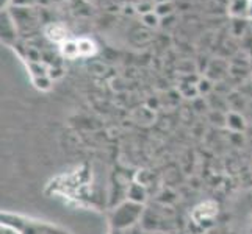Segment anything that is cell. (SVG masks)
<instances>
[{
	"label": "cell",
	"mask_w": 252,
	"mask_h": 234,
	"mask_svg": "<svg viewBox=\"0 0 252 234\" xmlns=\"http://www.w3.org/2000/svg\"><path fill=\"white\" fill-rule=\"evenodd\" d=\"M128 198L132 200V203H143L146 200V192H144V189L141 184H136L133 183L132 186H130L128 189Z\"/></svg>",
	"instance_id": "3957f363"
},
{
	"label": "cell",
	"mask_w": 252,
	"mask_h": 234,
	"mask_svg": "<svg viewBox=\"0 0 252 234\" xmlns=\"http://www.w3.org/2000/svg\"><path fill=\"white\" fill-rule=\"evenodd\" d=\"M216 214H218V205H216L215 202H204V203L197 205L194 208L191 217H193V220L196 223H202V222L213 220V217Z\"/></svg>",
	"instance_id": "6da1fadb"
},
{
	"label": "cell",
	"mask_w": 252,
	"mask_h": 234,
	"mask_svg": "<svg viewBox=\"0 0 252 234\" xmlns=\"http://www.w3.org/2000/svg\"><path fill=\"white\" fill-rule=\"evenodd\" d=\"M77 44H79L80 55H91L95 52V47L90 39H79L77 41Z\"/></svg>",
	"instance_id": "5b68a950"
},
{
	"label": "cell",
	"mask_w": 252,
	"mask_h": 234,
	"mask_svg": "<svg viewBox=\"0 0 252 234\" xmlns=\"http://www.w3.org/2000/svg\"><path fill=\"white\" fill-rule=\"evenodd\" d=\"M46 34L50 41L54 42H66V38H67V30L63 27L62 24H52L46 28Z\"/></svg>",
	"instance_id": "7a4b0ae2"
},
{
	"label": "cell",
	"mask_w": 252,
	"mask_h": 234,
	"mask_svg": "<svg viewBox=\"0 0 252 234\" xmlns=\"http://www.w3.org/2000/svg\"><path fill=\"white\" fill-rule=\"evenodd\" d=\"M62 53L67 58H75V56H79L80 55V52H79V44H77V41L74 42H63L62 44Z\"/></svg>",
	"instance_id": "277c9868"
}]
</instances>
